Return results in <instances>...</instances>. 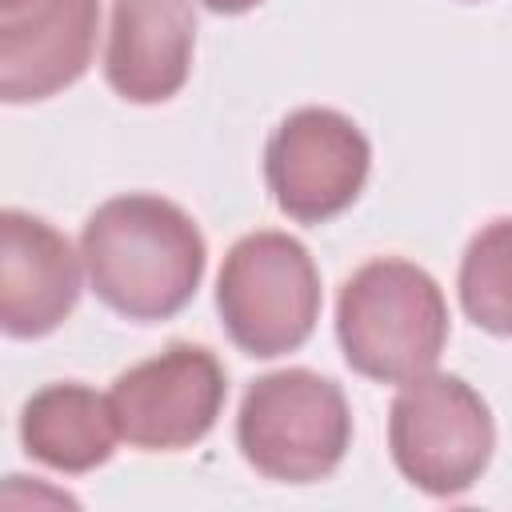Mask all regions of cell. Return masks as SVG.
<instances>
[{"label":"cell","mask_w":512,"mask_h":512,"mask_svg":"<svg viewBox=\"0 0 512 512\" xmlns=\"http://www.w3.org/2000/svg\"><path fill=\"white\" fill-rule=\"evenodd\" d=\"M80 260L104 308L136 324H156L192 304L208 268V244L180 204L128 192L104 200L84 220Z\"/></svg>","instance_id":"obj_1"},{"label":"cell","mask_w":512,"mask_h":512,"mask_svg":"<svg viewBox=\"0 0 512 512\" xmlns=\"http://www.w3.org/2000/svg\"><path fill=\"white\" fill-rule=\"evenodd\" d=\"M336 340L356 376L408 384L432 372L448 344V300L420 264L368 260L340 288Z\"/></svg>","instance_id":"obj_2"},{"label":"cell","mask_w":512,"mask_h":512,"mask_svg":"<svg viewBox=\"0 0 512 512\" xmlns=\"http://www.w3.org/2000/svg\"><path fill=\"white\" fill-rule=\"evenodd\" d=\"M240 456L280 484H316L352 448L344 388L312 368H280L248 384L236 412Z\"/></svg>","instance_id":"obj_3"},{"label":"cell","mask_w":512,"mask_h":512,"mask_svg":"<svg viewBox=\"0 0 512 512\" xmlns=\"http://www.w3.org/2000/svg\"><path fill=\"white\" fill-rule=\"evenodd\" d=\"M320 272L312 252L276 228L240 236L216 276V312L228 340L256 360L308 344L320 320Z\"/></svg>","instance_id":"obj_4"},{"label":"cell","mask_w":512,"mask_h":512,"mask_svg":"<svg viewBox=\"0 0 512 512\" xmlns=\"http://www.w3.org/2000/svg\"><path fill=\"white\" fill-rule=\"evenodd\" d=\"M496 448L488 400L452 372H424L400 384L388 408V452L400 476L428 496L468 492Z\"/></svg>","instance_id":"obj_5"},{"label":"cell","mask_w":512,"mask_h":512,"mask_svg":"<svg viewBox=\"0 0 512 512\" xmlns=\"http://www.w3.org/2000/svg\"><path fill=\"white\" fill-rule=\"evenodd\" d=\"M372 172V144L336 108L288 112L264 144V180L276 208L296 224H324L356 204Z\"/></svg>","instance_id":"obj_6"},{"label":"cell","mask_w":512,"mask_h":512,"mask_svg":"<svg viewBox=\"0 0 512 512\" xmlns=\"http://www.w3.org/2000/svg\"><path fill=\"white\" fill-rule=\"evenodd\" d=\"M228 400V372L204 344H168L164 352L132 364L108 388V404L128 440L140 452H180L200 444Z\"/></svg>","instance_id":"obj_7"},{"label":"cell","mask_w":512,"mask_h":512,"mask_svg":"<svg viewBox=\"0 0 512 512\" xmlns=\"http://www.w3.org/2000/svg\"><path fill=\"white\" fill-rule=\"evenodd\" d=\"M96 0H0V100L36 104L72 88L96 52Z\"/></svg>","instance_id":"obj_8"},{"label":"cell","mask_w":512,"mask_h":512,"mask_svg":"<svg viewBox=\"0 0 512 512\" xmlns=\"http://www.w3.org/2000/svg\"><path fill=\"white\" fill-rule=\"evenodd\" d=\"M84 260L68 236L48 220L4 208L0 212V328L12 340H40L56 332L80 300Z\"/></svg>","instance_id":"obj_9"},{"label":"cell","mask_w":512,"mask_h":512,"mask_svg":"<svg viewBox=\"0 0 512 512\" xmlns=\"http://www.w3.org/2000/svg\"><path fill=\"white\" fill-rule=\"evenodd\" d=\"M192 0H112L104 80L128 104H164L192 76Z\"/></svg>","instance_id":"obj_10"},{"label":"cell","mask_w":512,"mask_h":512,"mask_svg":"<svg viewBox=\"0 0 512 512\" xmlns=\"http://www.w3.org/2000/svg\"><path fill=\"white\" fill-rule=\"evenodd\" d=\"M120 428L108 396L80 380L36 388L20 408V444L44 468L84 476L116 452Z\"/></svg>","instance_id":"obj_11"},{"label":"cell","mask_w":512,"mask_h":512,"mask_svg":"<svg viewBox=\"0 0 512 512\" xmlns=\"http://www.w3.org/2000/svg\"><path fill=\"white\" fill-rule=\"evenodd\" d=\"M456 288L460 308L476 328L512 340V216L484 224L468 240Z\"/></svg>","instance_id":"obj_12"},{"label":"cell","mask_w":512,"mask_h":512,"mask_svg":"<svg viewBox=\"0 0 512 512\" xmlns=\"http://www.w3.org/2000/svg\"><path fill=\"white\" fill-rule=\"evenodd\" d=\"M200 4L216 16H240V12H252L260 0H200Z\"/></svg>","instance_id":"obj_13"}]
</instances>
